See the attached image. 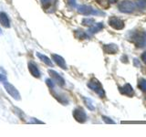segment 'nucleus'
<instances>
[{
  "mask_svg": "<svg viewBox=\"0 0 146 137\" xmlns=\"http://www.w3.org/2000/svg\"><path fill=\"white\" fill-rule=\"evenodd\" d=\"M88 87L90 89H91L93 91H95L100 98L105 97V91L102 88V84L100 83V81L97 79H92L90 80V81L88 83Z\"/></svg>",
  "mask_w": 146,
  "mask_h": 137,
  "instance_id": "f03ea898",
  "label": "nucleus"
},
{
  "mask_svg": "<svg viewBox=\"0 0 146 137\" xmlns=\"http://www.w3.org/2000/svg\"><path fill=\"white\" fill-rule=\"evenodd\" d=\"M36 56H38V58L39 59H41L45 64H47V65H48V66H50V67H52L53 66V64H52V62H51V61L48 59V57H47V56H45V55H43V54H40V53H36Z\"/></svg>",
  "mask_w": 146,
  "mask_h": 137,
  "instance_id": "4468645a",
  "label": "nucleus"
},
{
  "mask_svg": "<svg viewBox=\"0 0 146 137\" xmlns=\"http://www.w3.org/2000/svg\"><path fill=\"white\" fill-rule=\"evenodd\" d=\"M29 70L31 74L33 75L34 77H36V78H39L40 77V72H39L38 68H36V66L35 65L34 63H32V62L29 63Z\"/></svg>",
  "mask_w": 146,
  "mask_h": 137,
  "instance_id": "ddd939ff",
  "label": "nucleus"
},
{
  "mask_svg": "<svg viewBox=\"0 0 146 137\" xmlns=\"http://www.w3.org/2000/svg\"><path fill=\"white\" fill-rule=\"evenodd\" d=\"M48 74L53 79L54 82H56L58 86H60V87L64 86V84H65V80H64L63 78L59 75L58 72H56L53 70H48Z\"/></svg>",
  "mask_w": 146,
  "mask_h": 137,
  "instance_id": "0eeeda50",
  "label": "nucleus"
},
{
  "mask_svg": "<svg viewBox=\"0 0 146 137\" xmlns=\"http://www.w3.org/2000/svg\"><path fill=\"white\" fill-rule=\"evenodd\" d=\"M46 83H47V85L49 87L50 89H53L54 88V82H52V80H49V79H47L46 80Z\"/></svg>",
  "mask_w": 146,
  "mask_h": 137,
  "instance_id": "4be33fe9",
  "label": "nucleus"
},
{
  "mask_svg": "<svg viewBox=\"0 0 146 137\" xmlns=\"http://www.w3.org/2000/svg\"><path fill=\"white\" fill-rule=\"evenodd\" d=\"M68 3L71 7H76V0H68Z\"/></svg>",
  "mask_w": 146,
  "mask_h": 137,
  "instance_id": "b1692460",
  "label": "nucleus"
},
{
  "mask_svg": "<svg viewBox=\"0 0 146 137\" xmlns=\"http://www.w3.org/2000/svg\"><path fill=\"white\" fill-rule=\"evenodd\" d=\"M0 35H2V30H1V29H0Z\"/></svg>",
  "mask_w": 146,
  "mask_h": 137,
  "instance_id": "7c9ffc66",
  "label": "nucleus"
},
{
  "mask_svg": "<svg viewBox=\"0 0 146 137\" xmlns=\"http://www.w3.org/2000/svg\"><path fill=\"white\" fill-rule=\"evenodd\" d=\"M118 1V0H109V2L110 3H111V4H113V3H116Z\"/></svg>",
  "mask_w": 146,
  "mask_h": 137,
  "instance_id": "c85d7f7f",
  "label": "nucleus"
},
{
  "mask_svg": "<svg viewBox=\"0 0 146 137\" xmlns=\"http://www.w3.org/2000/svg\"><path fill=\"white\" fill-rule=\"evenodd\" d=\"M103 27H104L103 23H97V24H93L90 27V29L88 30V33H90V34L98 33V32L102 30Z\"/></svg>",
  "mask_w": 146,
  "mask_h": 137,
  "instance_id": "f8f14e48",
  "label": "nucleus"
},
{
  "mask_svg": "<svg viewBox=\"0 0 146 137\" xmlns=\"http://www.w3.org/2000/svg\"><path fill=\"white\" fill-rule=\"evenodd\" d=\"M84 100V102H85V104H86V106L88 107L90 110H91V111H93V110L95 109V107L93 106V104H92V102L90 100V99H87V98H83Z\"/></svg>",
  "mask_w": 146,
  "mask_h": 137,
  "instance_id": "6ab92c4d",
  "label": "nucleus"
},
{
  "mask_svg": "<svg viewBox=\"0 0 146 137\" xmlns=\"http://www.w3.org/2000/svg\"><path fill=\"white\" fill-rule=\"evenodd\" d=\"M52 58H53V59H54V61L56 62L58 65L60 67V68H64V70H67V64H66V61H65V59H64L61 56H59V55H55V54H53L52 55Z\"/></svg>",
  "mask_w": 146,
  "mask_h": 137,
  "instance_id": "1a4fd4ad",
  "label": "nucleus"
},
{
  "mask_svg": "<svg viewBox=\"0 0 146 137\" xmlns=\"http://www.w3.org/2000/svg\"><path fill=\"white\" fill-rule=\"evenodd\" d=\"M137 7L141 9L146 8V0H137Z\"/></svg>",
  "mask_w": 146,
  "mask_h": 137,
  "instance_id": "412c9836",
  "label": "nucleus"
},
{
  "mask_svg": "<svg viewBox=\"0 0 146 137\" xmlns=\"http://www.w3.org/2000/svg\"><path fill=\"white\" fill-rule=\"evenodd\" d=\"M4 88H5V90L7 91V93L10 95L12 98H14L17 100H19L21 99L20 93L18 92V90L15 88V86H13L12 84L9 83V82H7L6 80L4 81Z\"/></svg>",
  "mask_w": 146,
  "mask_h": 137,
  "instance_id": "20e7f679",
  "label": "nucleus"
},
{
  "mask_svg": "<svg viewBox=\"0 0 146 137\" xmlns=\"http://www.w3.org/2000/svg\"><path fill=\"white\" fill-rule=\"evenodd\" d=\"M109 25L114 29L121 30L124 27V22L116 17H111L109 19Z\"/></svg>",
  "mask_w": 146,
  "mask_h": 137,
  "instance_id": "39448f33",
  "label": "nucleus"
},
{
  "mask_svg": "<svg viewBox=\"0 0 146 137\" xmlns=\"http://www.w3.org/2000/svg\"><path fill=\"white\" fill-rule=\"evenodd\" d=\"M134 63H135V65L137 67H140L141 66V64H140V62H138V59H134Z\"/></svg>",
  "mask_w": 146,
  "mask_h": 137,
  "instance_id": "cd10ccee",
  "label": "nucleus"
},
{
  "mask_svg": "<svg viewBox=\"0 0 146 137\" xmlns=\"http://www.w3.org/2000/svg\"><path fill=\"white\" fill-rule=\"evenodd\" d=\"M103 50L107 54H115L119 50V48L115 44H108V45H104Z\"/></svg>",
  "mask_w": 146,
  "mask_h": 137,
  "instance_id": "9d476101",
  "label": "nucleus"
},
{
  "mask_svg": "<svg viewBox=\"0 0 146 137\" xmlns=\"http://www.w3.org/2000/svg\"><path fill=\"white\" fill-rule=\"evenodd\" d=\"M138 87L143 91H146V80L145 79H140L138 80Z\"/></svg>",
  "mask_w": 146,
  "mask_h": 137,
  "instance_id": "dca6fc26",
  "label": "nucleus"
},
{
  "mask_svg": "<svg viewBox=\"0 0 146 137\" xmlns=\"http://www.w3.org/2000/svg\"><path fill=\"white\" fill-rule=\"evenodd\" d=\"M96 2H97L100 7H102L104 8H107L109 7V0H96Z\"/></svg>",
  "mask_w": 146,
  "mask_h": 137,
  "instance_id": "aec40b11",
  "label": "nucleus"
},
{
  "mask_svg": "<svg viewBox=\"0 0 146 137\" xmlns=\"http://www.w3.org/2000/svg\"><path fill=\"white\" fill-rule=\"evenodd\" d=\"M141 59H143V61L146 63V51L141 54Z\"/></svg>",
  "mask_w": 146,
  "mask_h": 137,
  "instance_id": "bb28decb",
  "label": "nucleus"
},
{
  "mask_svg": "<svg viewBox=\"0 0 146 137\" xmlns=\"http://www.w3.org/2000/svg\"><path fill=\"white\" fill-rule=\"evenodd\" d=\"M30 122H31V123H43V122L38 121V120H36V119H35V118H33V120H32Z\"/></svg>",
  "mask_w": 146,
  "mask_h": 137,
  "instance_id": "393cba45",
  "label": "nucleus"
},
{
  "mask_svg": "<svg viewBox=\"0 0 146 137\" xmlns=\"http://www.w3.org/2000/svg\"><path fill=\"white\" fill-rule=\"evenodd\" d=\"M102 119H103V121L106 122V123H115V122L112 121L111 118H109V117H106V116H102Z\"/></svg>",
  "mask_w": 146,
  "mask_h": 137,
  "instance_id": "5701e85b",
  "label": "nucleus"
},
{
  "mask_svg": "<svg viewBox=\"0 0 146 137\" xmlns=\"http://www.w3.org/2000/svg\"><path fill=\"white\" fill-rule=\"evenodd\" d=\"M77 10L80 14L84 16H99V15H102L104 16L105 14L100 10H97V9H94L92 7L90 6H86V5H80V6H78Z\"/></svg>",
  "mask_w": 146,
  "mask_h": 137,
  "instance_id": "f257e3e1",
  "label": "nucleus"
},
{
  "mask_svg": "<svg viewBox=\"0 0 146 137\" xmlns=\"http://www.w3.org/2000/svg\"><path fill=\"white\" fill-rule=\"evenodd\" d=\"M0 24L5 27H10V21L5 12H0Z\"/></svg>",
  "mask_w": 146,
  "mask_h": 137,
  "instance_id": "9b49d317",
  "label": "nucleus"
},
{
  "mask_svg": "<svg viewBox=\"0 0 146 137\" xmlns=\"http://www.w3.org/2000/svg\"><path fill=\"white\" fill-rule=\"evenodd\" d=\"M6 80H7L6 75H2V74H0V81H5Z\"/></svg>",
  "mask_w": 146,
  "mask_h": 137,
  "instance_id": "a878e982",
  "label": "nucleus"
},
{
  "mask_svg": "<svg viewBox=\"0 0 146 137\" xmlns=\"http://www.w3.org/2000/svg\"><path fill=\"white\" fill-rule=\"evenodd\" d=\"M144 46H146V32H144Z\"/></svg>",
  "mask_w": 146,
  "mask_h": 137,
  "instance_id": "c756f323",
  "label": "nucleus"
},
{
  "mask_svg": "<svg viewBox=\"0 0 146 137\" xmlns=\"http://www.w3.org/2000/svg\"><path fill=\"white\" fill-rule=\"evenodd\" d=\"M93 24H94V19H92V18H84V19L82 20V25H84V26L91 27Z\"/></svg>",
  "mask_w": 146,
  "mask_h": 137,
  "instance_id": "a211bd4d",
  "label": "nucleus"
},
{
  "mask_svg": "<svg viewBox=\"0 0 146 137\" xmlns=\"http://www.w3.org/2000/svg\"><path fill=\"white\" fill-rule=\"evenodd\" d=\"M73 117H74V119L77 122H79L80 123L85 122L87 120L86 113L83 111V109H81V108H77L73 111Z\"/></svg>",
  "mask_w": 146,
  "mask_h": 137,
  "instance_id": "423d86ee",
  "label": "nucleus"
},
{
  "mask_svg": "<svg viewBox=\"0 0 146 137\" xmlns=\"http://www.w3.org/2000/svg\"><path fill=\"white\" fill-rule=\"evenodd\" d=\"M120 91L122 94L129 96V97H132V96L134 95V90L129 83H126L123 87L120 88Z\"/></svg>",
  "mask_w": 146,
  "mask_h": 137,
  "instance_id": "6e6552de",
  "label": "nucleus"
},
{
  "mask_svg": "<svg viewBox=\"0 0 146 137\" xmlns=\"http://www.w3.org/2000/svg\"><path fill=\"white\" fill-rule=\"evenodd\" d=\"M40 1L44 9H48V7L51 6L56 0H40Z\"/></svg>",
  "mask_w": 146,
  "mask_h": 137,
  "instance_id": "2eb2a0df",
  "label": "nucleus"
},
{
  "mask_svg": "<svg viewBox=\"0 0 146 137\" xmlns=\"http://www.w3.org/2000/svg\"><path fill=\"white\" fill-rule=\"evenodd\" d=\"M118 8L122 13H132L135 10V5L130 0H123L119 4Z\"/></svg>",
  "mask_w": 146,
  "mask_h": 137,
  "instance_id": "7ed1b4c3",
  "label": "nucleus"
},
{
  "mask_svg": "<svg viewBox=\"0 0 146 137\" xmlns=\"http://www.w3.org/2000/svg\"><path fill=\"white\" fill-rule=\"evenodd\" d=\"M76 37L78 39H87L89 38L88 35H87L85 32H83L82 30H77L76 31Z\"/></svg>",
  "mask_w": 146,
  "mask_h": 137,
  "instance_id": "f3484780",
  "label": "nucleus"
}]
</instances>
